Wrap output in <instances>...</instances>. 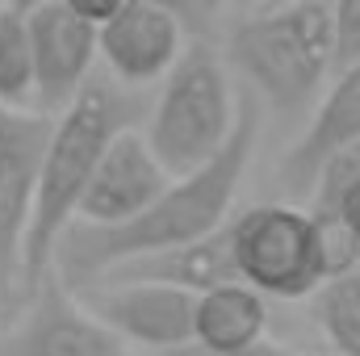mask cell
<instances>
[{
  "mask_svg": "<svg viewBox=\"0 0 360 356\" xmlns=\"http://www.w3.org/2000/svg\"><path fill=\"white\" fill-rule=\"evenodd\" d=\"M256 134H260V96H239L235 130L210 164H201L184 177H172L168 189L147 210H139L126 222H113V227L72 222L55 243L51 272L68 289H84L105 268L122 265L130 256L164 252V248H176V243L201 239V235L226 227L239 180L256 151Z\"/></svg>",
  "mask_w": 360,
  "mask_h": 356,
  "instance_id": "1",
  "label": "cell"
},
{
  "mask_svg": "<svg viewBox=\"0 0 360 356\" xmlns=\"http://www.w3.org/2000/svg\"><path fill=\"white\" fill-rule=\"evenodd\" d=\"M143 117H147V105L113 76H92L59 113H51V134L38 160L25 248H21V302L51 272L55 243L76 222V205L84 197V184L92 180L105 147L122 130L139 126Z\"/></svg>",
  "mask_w": 360,
  "mask_h": 356,
  "instance_id": "2",
  "label": "cell"
},
{
  "mask_svg": "<svg viewBox=\"0 0 360 356\" xmlns=\"http://www.w3.org/2000/svg\"><path fill=\"white\" fill-rule=\"evenodd\" d=\"M231 63L276 113H302L327 89L331 63V0H281L239 21L226 38Z\"/></svg>",
  "mask_w": 360,
  "mask_h": 356,
  "instance_id": "3",
  "label": "cell"
},
{
  "mask_svg": "<svg viewBox=\"0 0 360 356\" xmlns=\"http://www.w3.org/2000/svg\"><path fill=\"white\" fill-rule=\"evenodd\" d=\"M235 109L239 101L226 80L222 55L197 38L164 72V89L147 105L143 139L172 177H184L226 147L235 130Z\"/></svg>",
  "mask_w": 360,
  "mask_h": 356,
  "instance_id": "4",
  "label": "cell"
},
{
  "mask_svg": "<svg viewBox=\"0 0 360 356\" xmlns=\"http://www.w3.org/2000/svg\"><path fill=\"white\" fill-rule=\"evenodd\" d=\"M231 235V260L243 285H252L264 298H310L323 281V248H319V222L314 214L297 205H252L235 222H226Z\"/></svg>",
  "mask_w": 360,
  "mask_h": 356,
  "instance_id": "5",
  "label": "cell"
},
{
  "mask_svg": "<svg viewBox=\"0 0 360 356\" xmlns=\"http://www.w3.org/2000/svg\"><path fill=\"white\" fill-rule=\"evenodd\" d=\"M51 113L0 105V314L21 302V248Z\"/></svg>",
  "mask_w": 360,
  "mask_h": 356,
  "instance_id": "6",
  "label": "cell"
},
{
  "mask_svg": "<svg viewBox=\"0 0 360 356\" xmlns=\"http://www.w3.org/2000/svg\"><path fill=\"white\" fill-rule=\"evenodd\" d=\"M92 314L122 336V344H139L147 352H164L193 340V306L197 293L160 281H92L76 289Z\"/></svg>",
  "mask_w": 360,
  "mask_h": 356,
  "instance_id": "7",
  "label": "cell"
},
{
  "mask_svg": "<svg viewBox=\"0 0 360 356\" xmlns=\"http://www.w3.org/2000/svg\"><path fill=\"white\" fill-rule=\"evenodd\" d=\"M0 356H126V344L80 302L76 289L46 272L25 298V310Z\"/></svg>",
  "mask_w": 360,
  "mask_h": 356,
  "instance_id": "8",
  "label": "cell"
},
{
  "mask_svg": "<svg viewBox=\"0 0 360 356\" xmlns=\"http://www.w3.org/2000/svg\"><path fill=\"white\" fill-rule=\"evenodd\" d=\"M34 46V105L59 113L92 80L96 63V25L84 21L63 0H46L25 13Z\"/></svg>",
  "mask_w": 360,
  "mask_h": 356,
  "instance_id": "9",
  "label": "cell"
},
{
  "mask_svg": "<svg viewBox=\"0 0 360 356\" xmlns=\"http://www.w3.org/2000/svg\"><path fill=\"white\" fill-rule=\"evenodd\" d=\"M184 21L164 4L130 0L105 25H96V55L105 59L109 76L126 89H143L164 80L184 51Z\"/></svg>",
  "mask_w": 360,
  "mask_h": 356,
  "instance_id": "10",
  "label": "cell"
},
{
  "mask_svg": "<svg viewBox=\"0 0 360 356\" xmlns=\"http://www.w3.org/2000/svg\"><path fill=\"white\" fill-rule=\"evenodd\" d=\"M168 180H172V172L155 160L143 130L130 126L105 147L92 180L84 184V197L76 205V222H92V227L126 222L139 210H147L168 189Z\"/></svg>",
  "mask_w": 360,
  "mask_h": 356,
  "instance_id": "11",
  "label": "cell"
},
{
  "mask_svg": "<svg viewBox=\"0 0 360 356\" xmlns=\"http://www.w3.org/2000/svg\"><path fill=\"white\" fill-rule=\"evenodd\" d=\"M352 139H360V59L331 72V84L314 101L310 126L281 160V184L293 197H302V193L310 197V184L319 177V168L327 164V155Z\"/></svg>",
  "mask_w": 360,
  "mask_h": 356,
  "instance_id": "12",
  "label": "cell"
},
{
  "mask_svg": "<svg viewBox=\"0 0 360 356\" xmlns=\"http://www.w3.org/2000/svg\"><path fill=\"white\" fill-rule=\"evenodd\" d=\"M96 281H160V285H180L188 293H201V289L239 281V272L231 260V235H226V227H218V231L176 243V248L130 256L122 265L105 268Z\"/></svg>",
  "mask_w": 360,
  "mask_h": 356,
  "instance_id": "13",
  "label": "cell"
},
{
  "mask_svg": "<svg viewBox=\"0 0 360 356\" xmlns=\"http://www.w3.org/2000/svg\"><path fill=\"white\" fill-rule=\"evenodd\" d=\"M269 331V302L243 281H226L197 293L193 306V340L210 348H248Z\"/></svg>",
  "mask_w": 360,
  "mask_h": 356,
  "instance_id": "14",
  "label": "cell"
},
{
  "mask_svg": "<svg viewBox=\"0 0 360 356\" xmlns=\"http://www.w3.org/2000/svg\"><path fill=\"white\" fill-rule=\"evenodd\" d=\"M314 319L340 356H360V265L327 276L314 293Z\"/></svg>",
  "mask_w": 360,
  "mask_h": 356,
  "instance_id": "15",
  "label": "cell"
},
{
  "mask_svg": "<svg viewBox=\"0 0 360 356\" xmlns=\"http://www.w3.org/2000/svg\"><path fill=\"white\" fill-rule=\"evenodd\" d=\"M0 105L38 109L34 105V46L30 21L8 0L0 4Z\"/></svg>",
  "mask_w": 360,
  "mask_h": 356,
  "instance_id": "16",
  "label": "cell"
},
{
  "mask_svg": "<svg viewBox=\"0 0 360 356\" xmlns=\"http://www.w3.org/2000/svg\"><path fill=\"white\" fill-rule=\"evenodd\" d=\"M356 184H360V139H352V143H344L340 151H331L327 164L319 168V177L310 184V201H314L310 214L331 218L335 205L344 201V193L356 189Z\"/></svg>",
  "mask_w": 360,
  "mask_h": 356,
  "instance_id": "17",
  "label": "cell"
},
{
  "mask_svg": "<svg viewBox=\"0 0 360 356\" xmlns=\"http://www.w3.org/2000/svg\"><path fill=\"white\" fill-rule=\"evenodd\" d=\"M360 59V0H331V63L335 72Z\"/></svg>",
  "mask_w": 360,
  "mask_h": 356,
  "instance_id": "18",
  "label": "cell"
},
{
  "mask_svg": "<svg viewBox=\"0 0 360 356\" xmlns=\"http://www.w3.org/2000/svg\"><path fill=\"white\" fill-rule=\"evenodd\" d=\"M147 356H289L285 348H276L269 340H260V344H248V348H210V344H197V340H188V344H176V348H164V352H147Z\"/></svg>",
  "mask_w": 360,
  "mask_h": 356,
  "instance_id": "19",
  "label": "cell"
},
{
  "mask_svg": "<svg viewBox=\"0 0 360 356\" xmlns=\"http://www.w3.org/2000/svg\"><path fill=\"white\" fill-rule=\"evenodd\" d=\"M63 4L76 8V13H80L84 21H92V25H105V21H109L113 13H122L130 0H63Z\"/></svg>",
  "mask_w": 360,
  "mask_h": 356,
  "instance_id": "20",
  "label": "cell"
},
{
  "mask_svg": "<svg viewBox=\"0 0 360 356\" xmlns=\"http://www.w3.org/2000/svg\"><path fill=\"white\" fill-rule=\"evenodd\" d=\"M331 218H340V222H344V227L352 231V239L360 243V184L344 193V201L335 205V214H331Z\"/></svg>",
  "mask_w": 360,
  "mask_h": 356,
  "instance_id": "21",
  "label": "cell"
},
{
  "mask_svg": "<svg viewBox=\"0 0 360 356\" xmlns=\"http://www.w3.org/2000/svg\"><path fill=\"white\" fill-rule=\"evenodd\" d=\"M147 4H164V8H172L188 30L197 25V34H201V17H205V8H201L197 0H147Z\"/></svg>",
  "mask_w": 360,
  "mask_h": 356,
  "instance_id": "22",
  "label": "cell"
},
{
  "mask_svg": "<svg viewBox=\"0 0 360 356\" xmlns=\"http://www.w3.org/2000/svg\"><path fill=\"white\" fill-rule=\"evenodd\" d=\"M13 8H21V13H30V8H38V4H46V0H8Z\"/></svg>",
  "mask_w": 360,
  "mask_h": 356,
  "instance_id": "23",
  "label": "cell"
},
{
  "mask_svg": "<svg viewBox=\"0 0 360 356\" xmlns=\"http://www.w3.org/2000/svg\"><path fill=\"white\" fill-rule=\"evenodd\" d=\"M197 4H201V8H205V13H214V8H218V4H222V0H197Z\"/></svg>",
  "mask_w": 360,
  "mask_h": 356,
  "instance_id": "24",
  "label": "cell"
},
{
  "mask_svg": "<svg viewBox=\"0 0 360 356\" xmlns=\"http://www.w3.org/2000/svg\"><path fill=\"white\" fill-rule=\"evenodd\" d=\"M0 4H4V0H0Z\"/></svg>",
  "mask_w": 360,
  "mask_h": 356,
  "instance_id": "25",
  "label": "cell"
}]
</instances>
